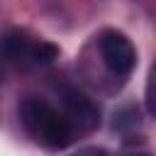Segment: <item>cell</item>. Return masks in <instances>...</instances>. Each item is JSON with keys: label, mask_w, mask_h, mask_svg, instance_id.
<instances>
[{"label": "cell", "mask_w": 156, "mask_h": 156, "mask_svg": "<svg viewBox=\"0 0 156 156\" xmlns=\"http://www.w3.org/2000/svg\"><path fill=\"white\" fill-rule=\"evenodd\" d=\"M20 122H22L24 132L44 149L58 151L73 141L71 119L63 112H58L54 105H49L44 98L27 95L20 105Z\"/></svg>", "instance_id": "cell-1"}, {"label": "cell", "mask_w": 156, "mask_h": 156, "mask_svg": "<svg viewBox=\"0 0 156 156\" xmlns=\"http://www.w3.org/2000/svg\"><path fill=\"white\" fill-rule=\"evenodd\" d=\"M0 54L10 61H27V63H51L58 56V46L46 39H32L20 29L7 32L0 39Z\"/></svg>", "instance_id": "cell-2"}, {"label": "cell", "mask_w": 156, "mask_h": 156, "mask_svg": "<svg viewBox=\"0 0 156 156\" xmlns=\"http://www.w3.org/2000/svg\"><path fill=\"white\" fill-rule=\"evenodd\" d=\"M100 54H102V63L115 78H127L134 71L136 51L127 34L117 29H105L100 34Z\"/></svg>", "instance_id": "cell-3"}, {"label": "cell", "mask_w": 156, "mask_h": 156, "mask_svg": "<svg viewBox=\"0 0 156 156\" xmlns=\"http://www.w3.org/2000/svg\"><path fill=\"white\" fill-rule=\"evenodd\" d=\"M61 102H63V110H66L63 115L71 119L73 127L90 132L100 124V110L83 90H78L73 85H61Z\"/></svg>", "instance_id": "cell-4"}, {"label": "cell", "mask_w": 156, "mask_h": 156, "mask_svg": "<svg viewBox=\"0 0 156 156\" xmlns=\"http://www.w3.org/2000/svg\"><path fill=\"white\" fill-rule=\"evenodd\" d=\"M144 100H146V110H149V115H151V117H156V61H154V63H151V68H149Z\"/></svg>", "instance_id": "cell-5"}, {"label": "cell", "mask_w": 156, "mask_h": 156, "mask_svg": "<svg viewBox=\"0 0 156 156\" xmlns=\"http://www.w3.org/2000/svg\"><path fill=\"white\" fill-rule=\"evenodd\" d=\"M136 127L139 124V112L134 110V107H124L122 112H117L115 115V129L119 127V129H124V127Z\"/></svg>", "instance_id": "cell-6"}, {"label": "cell", "mask_w": 156, "mask_h": 156, "mask_svg": "<svg viewBox=\"0 0 156 156\" xmlns=\"http://www.w3.org/2000/svg\"><path fill=\"white\" fill-rule=\"evenodd\" d=\"M71 156H110V154H107V149H100V146H85V149L73 151Z\"/></svg>", "instance_id": "cell-7"}, {"label": "cell", "mask_w": 156, "mask_h": 156, "mask_svg": "<svg viewBox=\"0 0 156 156\" xmlns=\"http://www.w3.org/2000/svg\"><path fill=\"white\" fill-rule=\"evenodd\" d=\"M129 156H149V154H129Z\"/></svg>", "instance_id": "cell-8"}, {"label": "cell", "mask_w": 156, "mask_h": 156, "mask_svg": "<svg viewBox=\"0 0 156 156\" xmlns=\"http://www.w3.org/2000/svg\"><path fill=\"white\" fill-rule=\"evenodd\" d=\"M0 73H2V71H0Z\"/></svg>", "instance_id": "cell-9"}]
</instances>
